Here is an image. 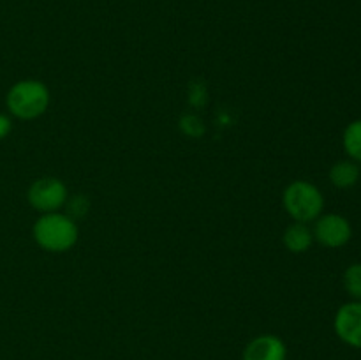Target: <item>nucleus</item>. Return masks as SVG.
<instances>
[{
	"instance_id": "f8f14e48",
	"label": "nucleus",
	"mask_w": 361,
	"mask_h": 360,
	"mask_svg": "<svg viewBox=\"0 0 361 360\" xmlns=\"http://www.w3.org/2000/svg\"><path fill=\"white\" fill-rule=\"evenodd\" d=\"M11 129H13V122H11V119L7 115H4V113H0V141H2L4 138L9 136Z\"/></svg>"
},
{
	"instance_id": "0eeeda50",
	"label": "nucleus",
	"mask_w": 361,
	"mask_h": 360,
	"mask_svg": "<svg viewBox=\"0 0 361 360\" xmlns=\"http://www.w3.org/2000/svg\"><path fill=\"white\" fill-rule=\"evenodd\" d=\"M288 348L279 335L263 334L254 337L243 349L242 360H286Z\"/></svg>"
},
{
	"instance_id": "6e6552de",
	"label": "nucleus",
	"mask_w": 361,
	"mask_h": 360,
	"mask_svg": "<svg viewBox=\"0 0 361 360\" xmlns=\"http://www.w3.org/2000/svg\"><path fill=\"white\" fill-rule=\"evenodd\" d=\"M282 240H284L286 249L291 251V253L295 254H302L305 253V251H309L310 246H312L314 233L312 229L309 228V224L295 221L293 224H289L288 228H286Z\"/></svg>"
},
{
	"instance_id": "20e7f679",
	"label": "nucleus",
	"mask_w": 361,
	"mask_h": 360,
	"mask_svg": "<svg viewBox=\"0 0 361 360\" xmlns=\"http://www.w3.org/2000/svg\"><path fill=\"white\" fill-rule=\"evenodd\" d=\"M27 200L41 214L59 212L67 203V186L55 176H42L28 187Z\"/></svg>"
},
{
	"instance_id": "9d476101",
	"label": "nucleus",
	"mask_w": 361,
	"mask_h": 360,
	"mask_svg": "<svg viewBox=\"0 0 361 360\" xmlns=\"http://www.w3.org/2000/svg\"><path fill=\"white\" fill-rule=\"evenodd\" d=\"M342 145H344V150L349 155V159L361 164V119L353 120L345 127Z\"/></svg>"
},
{
	"instance_id": "423d86ee",
	"label": "nucleus",
	"mask_w": 361,
	"mask_h": 360,
	"mask_svg": "<svg viewBox=\"0 0 361 360\" xmlns=\"http://www.w3.org/2000/svg\"><path fill=\"white\" fill-rule=\"evenodd\" d=\"M334 328L342 342L361 349V300H351L338 307Z\"/></svg>"
},
{
	"instance_id": "f03ea898",
	"label": "nucleus",
	"mask_w": 361,
	"mask_h": 360,
	"mask_svg": "<svg viewBox=\"0 0 361 360\" xmlns=\"http://www.w3.org/2000/svg\"><path fill=\"white\" fill-rule=\"evenodd\" d=\"M9 113L21 120H34L41 116L49 106V90L39 80L16 81L6 95Z\"/></svg>"
},
{
	"instance_id": "7ed1b4c3",
	"label": "nucleus",
	"mask_w": 361,
	"mask_h": 360,
	"mask_svg": "<svg viewBox=\"0 0 361 360\" xmlns=\"http://www.w3.org/2000/svg\"><path fill=\"white\" fill-rule=\"evenodd\" d=\"M286 212L296 222H312L323 214L324 196L319 187L307 180H295L282 194Z\"/></svg>"
},
{
	"instance_id": "f257e3e1",
	"label": "nucleus",
	"mask_w": 361,
	"mask_h": 360,
	"mask_svg": "<svg viewBox=\"0 0 361 360\" xmlns=\"http://www.w3.org/2000/svg\"><path fill=\"white\" fill-rule=\"evenodd\" d=\"M32 233L41 249L48 253H66L76 246L80 228L71 215L49 212L35 221Z\"/></svg>"
},
{
	"instance_id": "9b49d317",
	"label": "nucleus",
	"mask_w": 361,
	"mask_h": 360,
	"mask_svg": "<svg viewBox=\"0 0 361 360\" xmlns=\"http://www.w3.org/2000/svg\"><path fill=\"white\" fill-rule=\"evenodd\" d=\"M344 288L353 300H361V263H353L344 272Z\"/></svg>"
},
{
	"instance_id": "39448f33",
	"label": "nucleus",
	"mask_w": 361,
	"mask_h": 360,
	"mask_svg": "<svg viewBox=\"0 0 361 360\" xmlns=\"http://www.w3.org/2000/svg\"><path fill=\"white\" fill-rule=\"evenodd\" d=\"M314 240L323 244L324 247H337L345 246L353 236V226L344 215L341 214H321L314 224Z\"/></svg>"
},
{
	"instance_id": "1a4fd4ad",
	"label": "nucleus",
	"mask_w": 361,
	"mask_h": 360,
	"mask_svg": "<svg viewBox=\"0 0 361 360\" xmlns=\"http://www.w3.org/2000/svg\"><path fill=\"white\" fill-rule=\"evenodd\" d=\"M360 179L358 162L345 159V161L335 162L330 168V182L338 189H349L355 186Z\"/></svg>"
}]
</instances>
